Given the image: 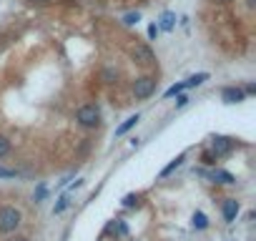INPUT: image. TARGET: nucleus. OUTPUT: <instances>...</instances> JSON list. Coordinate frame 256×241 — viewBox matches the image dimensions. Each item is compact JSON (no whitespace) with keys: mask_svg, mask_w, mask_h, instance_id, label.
Instances as JSON below:
<instances>
[{"mask_svg":"<svg viewBox=\"0 0 256 241\" xmlns=\"http://www.w3.org/2000/svg\"><path fill=\"white\" fill-rule=\"evenodd\" d=\"M184 90H186V86H184V83H176V86H171L164 96H166V98H174V96H178V93H184Z\"/></svg>","mask_w":256,"mask_h":241,"instance_id":"14","label":"nucleus"},{"mask_svg":"<svg viewBox=\"0 0 256 241\" xmlns=\"http://www.w3.org/2000/svg\"><path fill=\"white\" fill-rule=\"evenodd\" d=\"M154 90H156V80H154V78H148V76H141V78H136V83H134V96H136L138 100L148 98Z\"/></svg>","mask_w":256,"mask_h":241,"instance_id":"3","label":"nucleus"},{"mask_svg":"<svg viewBox=\"0 0 256 241\" xmlns=\"http://www.w3.org/2000/svg\"><path fill=\"white\" fill-rule=\"evenodd\" d=\"M186 103H188V96H184V93H178V96H176V106H178V108H184Z\"/></svg>","mask_w":256,"mask_h":241,"instance_id":"22","label":"nucleus"},{"mask_svg":"<svg viewBox=\"0 0 256 241\" xmlns=\"http://www.w3.org/2000/svg\"><path fill=\"white\" fill-rule=\"evenodd\" d=\"M138 120H141V116H138V113H134V116H128V118L123 120V124H120V126L116 128V136H126L128 131H131V128H134V126L138 124Z\"/></svg>","mask_w":256,"mask_h":241,"instance_id":"8","label":"nucleus"},{"mask_svg":"<svg viewBox=\"0 0 256 241\" xmlns=\"http://www.w3.org/2000/svg\"><path fill=\"white\" fill-rule=\"evenodd\" d=\"M208 80V73H196V76H191L188 80H184V86L186 88H196V86H201V83H206Z\"/></svg>","mask_w":256,"mask_h":241,"instance_id":"11","label":"nucleus"},{"mask_svg":"<svg viewBox=\"0 0 256 241\" xmlns=\"http://www.w3.org/2000/svg\"><path fill=\"white\" fill-rule=\"evenodd\" d=\"M134 58H136L138 63H144V66H151V63L156 60V56H154V50H151L148 46H136V48H134Z\"/></svg>","mask_w":256,"mask_h":241,"instance_id":"6","label":"nucleus"},{"mask_svg":"<svg viewBox=\"0 0 256 241\" xmlns=\"http://www.w3.org/2000/svg\"><path fill=\"white\" fill-rule=\"evenodd\" d=\"M8 154H10V141L6 136H0V158L8 156Z\"/></svg>","mask_w":256,"mask_h":241,"instance_id":"17","label":"nucleus"},{"mask_svg":"<svg viewBox=\"0 0 256 241\" xmlns=\"http://www.w3.org/2000/svg\"><path fill=\"white\" fill-rule=\"evenodd\" d=\"M76 120H78L80 126H86V128H96V126L100 124V110H98V106H93V103L80 106L78 113H76Z\"/></svg>","mask_w":256,"mask_h":241,"instance_id":"1","label":"nucleus"},{"mask_svg":"<svg viewBox=\"0 0 256 241\" xmlns=\"http://www.w3.org/2000/svg\"><path fill=\"white\" fill-rule=\"evenodd\" d=\"M244 93H256V83H248V86L244 88Z\"/></svg>","mask_w":256,"mask_h":241,"instance_id":"25","label":"nucleus"},{"mask_svg":"<svg viewBox=\"0 0 256 241\" xmlns=\"http://www.w3.org/2000/svg\"><path fill=\"white\" fill-rule=\"evenodd\" d=\"M174 26H176V16L174 13H164L158 18V30H174Z\"/></svg>","mask_w":256,"mask_h":241,"instance_id":"10","label":"nucleus"},{"mask_svg":"<svg viewBox=\"0 0 256 241\" xmlns=\"http://www.w3.org/2000/svg\"><path fill=\"white\" fill-rule=\"evenodd\" d=\"M36 3H48V0H36Z\"/></svg>","mask_w":256,"mask_h":241,"instance_id":"26","label":"nucleus"},{"mask_svg":"<svg viewBox=\"0 0 256 241\" xmlns=\"http://www.w3.org/2000/svg\"><path fill=\"white\" fill-rule=\"evenodd\" d=\"M16 241H28V238H16Z\"/></svg>","mask_w":256,"mask_h":241,"instance_id":"27","label":"nucleus"},{"mask_svg":"<svg viewBox=\"0 0 256 241\" xmlns=\"http://www.w3.org/2000/svg\"><path fill=\"white\" fill-rule=\"evenodd\" d=\"M184 161H186V156H178V158H174V161H171V164H168V166L161 171V176H164V178H166V176H171V174H174V171H176V168L184 164Z\"/></svg>","mask_w":256,"mask_h":241,"instance_id":"12","label":"nucleus"},{"mask_svg":"<svg viewBox=\"0 0 256 241\" xmlns=\"http://www.w3.org/2000/svg\"><path fill=\"white\" fill-rule=\"evenodd\" d=\"M138 20H141V13H126V16H123V23H126V26H136Z\"/></svg>","mask_w":256,"mask_h":241,"instance_id":"16","label":"nucleus"},{"mask_svg":"<svg viewBox=\"0 0 256 241\" xmlns=\"http://www.w3.org/2000/svg\"><path fill=\"white\" fill-rule=\"evenodd\" d=\"M20 226V211L13 208V206H3L0 208V231L3 234H10Z\"/></svg>","mask_w":256,"mask_h":241,"instance_id":"2","label":"nucleus"},{"mask_svg":"<svg viewBox=\"0 0 256 241\" xmlns=\"http://www.w3.org/2000/svg\"><path fill=\"white\" fill-rule=\"evenodd\" d=\"M201 161H204V164H206V166H214V164H216V156H214V154H211V151H206V154H204V156H201Z\"/></svg>","mask_w":256,"mask_h":241,"instance_id":"19","label":"nucleus"},{"mask_svg":"<svg viewBox=\"0 0 256 241\" xmlns=\"http://www.w3.org/2000/svg\"><path fill=\"white\" fill-rule=\"evenodd\" d=\"M68 204H70V198H68V196H60L58 204H56V208H53V214H63V211L68 208Z\"/></svg>","mask_w":256,"mask_h":241,"instance_id":"15","label":"nucleus"},{"mask_svg":"<svg viewBox=\"0 0 256 241\" xmlns=\"http://www.w3.org/2000/svg\"><path fill=\"white\" fill-rule=\"evenodd\" d=\"M221 98H224L226 103H241V100L246 98V93H244V88H236V86H226V88L221 90Z\"/></svg>","mask_w":256,"mask_h":241,"instance_id":"5","label":"nucleus"},{"mask_svg":"<svg viewBox=\"0 0 256 241\" xmlns=\"http://www.w3.org/2000/svg\"><path fill=\"white\" fill-rule=\"evenodd\" d=\"M208 178L216 181V184H234V176H231L228 171H221V168H214V171L208 174Z\"/></svg>","mask_w":256,"mask_h":241,"instance_id":"9","label":"nucleus"},{"mask_svg":"<svg viewBox=\"0 0 256 241\" xmlns=\"http://www.w3.org/2000/svg\"><path fill=\"white\" fill-rule=\"evenodd\" d=\"M46 194H48V188H46V186H38V191H36V201L46 198Z\"/></svg>","mask_w":256,"mask_h":241,"instance_id":"23","label":"nucleus"},{"mask_svg":"<svg viewBox=\"0 0 256 241\" xmlns=\"http://www.w3.org/2000/svg\"><path fill=\"white\" fill-rule=\"evenodd\" d=\"M158 33H161V30H158V26H156V23H151V26H148V38H151V40H156V38H158Z\"/></svg>","mask_w":256,"mask_h":241,"instance_id":"21","label":"nucleus"},{"mask_svg":"<svg viewBox=\"0 0 256 241\" xmlns=\"http://www.w3.org/2000/svg\"><path fill=\"white\" fill-rule=\"evenodd\" d=\"M18 176V171H13V168H0V178H16Z\"/></svg>","mask_w":256,"mask_h":241,"instance_id":"20","label":"nucleus"},{"mask_svg":"<svg viewBox=\"0 0 256 241\" xmlns=\"http://www.w3.org/2000/svg\"><path fill=\"white\" fill-rule=\"evenodd\" d=\"M138 204V196L136 194H128L126 198H123V206H136Z\"/></svg>","mask_w":256,"mask_h":241,"instance_id":"18","label":"nucleus"},{"mask_svg":"<svg viewBox=\"0 0 256 241\" xmlns=\"http://www.w3.org/2000/svg\"><path fill=\"white\" fill-rule=\"evenodd\" d=\"M236 216H238V201L236 198H226L224 201V218L231 224V221H236Z\"/></svg>","mask_w":256,"mask_h":241,"instance_id":"7","label":"nucleus"},{"mask_svg":"<svg viewBox=\"0 0 256 241\" xmlns=\"http://www.w3.org/2000/svg\"><path fill=\"white\" fill-rule=\"evenodd\" d=\"M194 226H196V228H206V226H208V218H206V214L196 211V214H194Z\"/></svg>","mask_w":256,"mask_h":241,"instance_id":"13","label":"nucleus"},{"mask_svg":"<svg viewBox=\"0 0 256 241\" xmlns=\"http://www.w3.org/2000/svg\"><path fill=\"white\" fill-rule=\"evenodd\" d=\"M103 78H106V83H110V80L116 78V73H113V70L108 68V70H103Z\"/></svg>","mask_w":256,"mask_h":241,"instance_id":"24","label":"nucleus"},{"mask_svg":"<svg viewBox=\"0 0 256 241\" xmlns=\"http://www.w3.org/2000/svg\"><path fill=\"white\" fill-rule=\"evenodd\" d=\"M231 148H234V141L231 138H226V136H216L214 138V144H211V154L218 158V156H226V154H231Z\"/></svg>","mask_w":256,"mask_h":241,"instance_id":"4","label":"nucleus"}]
</instances>
